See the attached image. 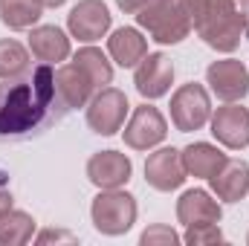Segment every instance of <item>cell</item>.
<instances>
[{
  "label": "cell",
  "instance_id": "1",
  "mask_svg": "<svg viewBox=\"0 0 249 246\" xmlns=\"http://www.w3.org/2000/svg\"><path fill=\"white\" fill-rule=\"evenodd\" d=\"M64 113L53 64H38L20 78H0V142L26 139Z\"/></svg>",
  "mask_w": 249,
  "mask_h": 246
},
{
  "label": "cell",
  "instance_id": "2",
  "mask_svg": "<svg viewBox=\"0 0 249 246\" xmlns=\"http://www.w3.org/2000/svg\"><path fill=\"white\" fill-rule=\"evenodd\" d=\"M249 23L238 9V0H212L206 15L194 26L200 41L206 47H212L214 53H223V55H232L241 47Z\"/></svg>",
  "mask_w": 249,
  "mask_h": 246
},
{
  "label": "cell",
  "instance_id": "3",
  "mask_svg": "<svg viewBox=\"0 0 249 246\" xmlns=\"http://www.w3.org/2000/svg\"><path fill=\"white\" fill-rule=\"evenodd\" d=\"M136 197L124 188H99L90 203V220L105 238H119L130 232L136 223Z\"/></svg>",
  "mask_w": 249,
  "mask_h": 246
},
{
  "label": "cell",
  "instance_id": "4",
  "mask_svg": "<svg viewBox=\"0 0 249 246\" xmlns=\"http://www.w3.org/2000/svg\"><path fill=\"white\" fill-rule=\"evenodd\" d=\"M171 124L180 130V133H191V130H203L209 119H212V96L203 84L197 81H188L180 84L174 93H171Z\"/></svg>",
  "mask_w": 249,
  "mask_h": 246
},
{
  "label": "cell",
  "instance_id": "5",
  "mask_svg": "<svg viewBox=\"0 0 249 246\" xmlns=\"http://www.w3.org/2000/svg\"><path fill=\"white\" fill-rule=\"evenodd\" d=\"M130 113L127 96L119 87H102L93 93V99L87 102V124L93 133L99 136H113L124 127V119Z\"/></svg>",
  "mask_w": 249,
  "mask_h": 246
},
{
  "label": "cell",
  "instance_id": "6",
  "mask_svg": "<svg viewBox=\"0 0 249 246\" xmlns=\"http://www.w3.org/2000/svg\"><path fill=\"white\" fill-rule=\"evenodd\" d=\"M165 136H168L165 116L160 113V107H154L148 102L133 107V113L122 130V139L130 151H154L165 142Z\"/></svg>",
  "mask_w": 249,
  "mask_h": 246
},
{
  "label": "cell",
  "instance_id": "7",
  "mask_svg": "<svg viewBox=\"0 0 249 246\" xmlns=\"http://www.w3.org/2000/svg\"><path fill=\"white\" fill-rule=\"evenodd\" d=\"M110 23H113V15L105 0H78L67 15V32L81 44L102 41L110 32Z\"/></svg>",
  "mask_w": 249,
  "mask_h": 246
},
{
  "label": "cell",
  "instance_id": "8",
  "mask_svg": "<svg viewBox=\"0 0 249 246\" xmlns=\"http://www.w3.org/2000/svg\"><path fill=\"white\" fill-rule=\"evenodd\" d=\"M209 93L220 102H244L249 93V67L238 58H220L206 67Z\"/></svg>",
  "mask_w": 249,
  "mask_h": 246
},
{
  "label": "cell",
  "instance_id": "9",
  "mask_svg": "<svg viewBox=\"0 0 249 246\" xmlns=\"http://www.w3.org/2000/svg\"><path fill=\"white\" fill-rule=\"evenodd\" d=\"M174 84V61L165 53H148L133 67V87L145 102L168 96Z\"/></svg>",
  "mask_w": 249,
  "mask_h": 246
},
{
  "label": "cell",
  "instance_id": "10",
  "mask_svg": "<svg viewBox=\"0 0 249 246\" xmlns=\"http://www.w3.org/2000/svg\"><path fill=\"white\" fill-rule=\"evenodd\" d=\"M212 136L226 151H244L249 148V110L238 102H223V107L212 110Z\"/></svg>",
  "mask_w": 249,
  "mask_h": 246
},
{
  "label": "cell",
  "instance_id": "11",
  "mask_svg": "<svg viewBox=\"0 0 249 246\" xmlns=\"http://www.w3.org/2000/svg\"><path fill=\"white\" fill-rule=\"evenodd\" d=\"M186 165L180 148H154L145 159V183L162 194L177 191L186 183Z\"/></svg>",
  "mask_w": 249,
  "mask_h": 246
},
{
  "label": "cell",
  "instance_id": "12",
  "mask_svg": "<svg viewBox=\"0 0 249 246\" xmlns=\"http://www.w3.org/2000/svg\"><path fill=\"white\" fill-rule=\"evenodd\" d=\"M133 174V162L122 151H96L87 159V180L96 188H124Z\"/></svg>",
  "mask_w": 249,
  "mask_h": 246
},
{
  "label": "cell",
  "instance_id": "13",
  "mask_svg": "<svg viewBox=\"0 0 249 246\" xmlns=\"http://www.w3.org/2000/svg\"><path fill=\"white\" fill-rule=\"evenodd\" d=\"M55 87H58V99L67 107V113L78 110V107H87V102L96 93V84L87 78V72L78 64H72V61L55 67Z\"/></svg>",
  "mask_w": 249,
  "mask_h": 246
},
{
  "label": "cell",
  "instance_id": "14",
  "mask_svg": "<svg viewBox=\"0 0 249 246\" xmlns=\"http://www.w3.org/2000/svg\"><path fill=\"white\" fill-rule=\"evenodd\" d=\"M223 206L220 200L206 188H188L177 200V220L183 226H200V223H220Z\"/></svg>",
  "mask_w": 249,
  "mask_h": 246
},
{
  "label": "cell",
  "instance_id": "15",
  "mask_svg": "<svg viewBox=\"0 0 249 246\" xmlns=\"http://www.w3.org/2000/svg\"><path fill=\"white\" fill-rule=\"evenodd\" d=\"M29 53L32 58L41 64H61L72 55V44H70V32H64L61 26L44 23V26H32L29 29Z\"/></svg>",
  "mask_w": 249,
  "mask_h": 246
},
{
  "label": "cell",
  "instance_id": "16",
  "mask_svg": "<svg viewBox=\"0 0 249 246\" xmlns=\"http://www.w3.org/2000/svg\"><path fill=\"white\" fill-rule=\"evenodd\" d=\"M209 191L220 203H241L249 194V162L226 159L214 177H209Z\"/></svg>",
  "mask_w": 249,
  "mask_h": 246
},
{
  "label": "cell",
  "instance_id": "17",
  "mask_svg": "<svg viewBox=\"0 0 249 246\" xmlns=\"http://www.w3.org/2000/svg\"><path fill=\"white\" fill-rule=\"evenodd\" d=\"M107 55L119 67L133 70L136 64L148 55V38L142 35L139 26H119L107 38Z\"/></svg>",
  "mask_w": 249,
  "mask_h": 246
},
{
  "label": "cell",
  "instance_id": "18",
  "mask_svg": "<svg viewBox=\"0 0 249 246\" xmlns=\"http://www.w3.org/2000/svg\"><path fill=\"white\" fill-rule=\"evenodd\" d=\"M183 165H186V174L194 180H209L220 171V165L229 159L220 145H212V142H191L183 151Z\"/></svg>",
  "mask_w": 249,
  "mask_h": 246
},
{
  "label": "cell",
  "instance_id": "19",
  "mask_svg": "<svg viewBox=\"0 0 249 246\" xmlns=\"http://www.w3.org/2000/svg\"><path fill=\"white\" fill-rule=\"evenodd\" d=\"M44 9V0H0V23L12 32H23L38 26Z\"/></svg>",
  "mask_w": 249,
  "mask_h": 246
},
{
  "label": "cell",
  "instance_id": "20",
  "mask_svg": "<svg viewBox=\"0 0 249 246\" xmlns=\"http://www.w3.org/2000/svg\"><path fill=\"white\" fill-rule=\"evenodd\" d=\"M194 26H191V20H188V15L183 12V6H180V0H177V6L148 32L151 35V41L154 44H160V47H174V44H183L188 38V32H191Z\"/></svg>",
  "mask_w": 249,
  "mask_h": 246
},
{
  "label": "cell",
  "instance_id": "21",
  "mask_svg": "<svg viewBox=\"0 0 249 246\" xmlns=\"http://www.w3.org/2000/svg\"><path fill=\"white\" fill-rule=\"evenodd\" d=\"M72 64H78V67L87 72V78L96 84V90H102V87H107V84L113 81V64H110V58H107L99 47H93V44L81 47V50L72 55Z\"/></svg>",
  "mask_w": 249,
  "mask_h": 246
},
{
  "label": "cell",
  "instance_id": "22",
  "mask_svg": "<svg viewBox=\"0 0 249 246\" xmlns=\"http://www.w3.org/2000/svg\"><path fill=\"white\" fill-rule=\"evenodd\" d=\"M35 238V217L29 211L12 209L0 217V246H26Z\"/></svg>",
  "mask_w": 249,
  "mask_h": 246
},
{
  "label": "cell",
  "instance_id": "23",
  "mask_svg": "<svg viewBox=\"0 0 249 246\" xmlns=\"http://www.w3.org/2000/svg\"><path fill=\"white\" fill-rule=\"evenodd\" d=\"M32 70V53L15 38H0V78H20Z\"/></svg>",
  "mask_w": 249,
  "mask_h": 246
},
{
  "label": "cell",
  "instance_id": "24",
  "mask_svg": "<svg viewBox=\"0 0 249 246\" xmlns=\"http://www.w3.org/2000/svg\"><path fill=\"white\" fill-rule=\"evenodd\" d=\"M174 6H177V0H145V3L139 6V12L133 15V18H136V26L145 29V32H151Z\"/></svg>",
  "mask_w": 249,
  "mask_h": 246
},
{
  "label": "cell",
  "instance_id": "25",
  "mask_svg": "<svg viewBox=\"0 0 249 246\" xmlns=\"http://www.w3.org/2000/svg\"><path fill=\"white\" fill-rule=\"evenodd\" d=\"M183 244L188 246H206V244H223V232L217 223H200V226H186Z\"/></svg>",
  "mask_w": 249,
  "mask_h": 246
},
{
  "label": "cell",
  "instance_id": "26",
  "mask_svg": "<svg viewBox=\"0 0 249 246\" xmlns=\"http://www.w3.org/2000/svg\"><path fill=\"white\" fill-rule=\"evenodd\" d=\"M183 241L168 223H154L139 235V246H177Z\"/></svg>",
  "mask_w": 249,
  "mask_h": 246
},
{
  "label": "cell",
  "instance_id": "27",
  "mask_svg": "<svg viewBox=\"0 0 249 246\" xmlns=\"http://www.w3.org/2000/svg\"><path fill=\"white\" fill-rule=\"evenodd\" d=\"M35 244H78V238L72 235V232H67V229H44V232H38L35 238H32Z\"/></svg>",
  "mask_w": 249,
  "mask_h": 246
},
{
  "label": "cell",
  "instance_id": "28",
  "mask_svg": "<svg viewBox=\"0 0 249 246\" xmlns=\"http://www.w3.org/2000/svg\"><path fill=\"white\" fill-rule=\"evenodd\" d=\"M209 3H212V0H180L183 12H186V15H188V20H191V26H197V23H200V18L206 15Z\"/></svg>",
  "mask_w": 249,
  "mask_h": 246
},
{
  "label": "cell",
  "instance_id": "29",
  "mask_svg": "<svg viewBox=\"0 0 249 246\" xmlns=\"http://www.w3.org/2000/svg\"><path fill=\"white\" fill-rule=\"evenodd\" d=\"M12 209H15V197H12V191L0 188V217H3V214H9Z\"/></svg>",
  "mask_w": 249,
  "mask_h": 246
},
{
  "label": "cell",
  "instance_id": "30",
  "mask_svg": "<svg viewBox=\"0 0 249 246\" xmlns=\"http://www.w3.org/2000/svg\"><path fill=\"white\" fill-rule=\"evenodd\" d=\"M145 0H116V6L122 9L124 15H136L139 12V6H142Z\"/></svg>",
  "mask_w": 249,
  "mask_h": 246
},
{
  "label": "cell",
  "instance_id": "31",
  "mask_svg": "<svg viewBox=\"0 0 249 246\" xmlns=\"http://www.w3.org/2000/svg\"><path fill=\"white\" fill-rule=\"evenodd\" d=\"M238 9H241V15L247 18V23H249V0H238Z\"/></svg>",
  "mask_w": 249,
  "mask_h": 246
},
{
  "label": "cell",
  "instance_id": "32",
  "mask_svg": "<svg viewBox=\"0 0 249 246\" xmlns=\"http://www.w3.org/2000/svg\"><path fill=\"white\" fill-rule=\"evenodd\" d=\"M64 3H67V0H44L47 9H58V6H64Z\"/></svg>",
  "mask_w": 249,
  "mask_h": 246
},
{
  "label": "cell",
  "instance_id": "33",
  "mask_svg": "<svg viewBox=\"0 0 249 246\" xmlns=\"http://www.w3.org/2000/svg\"><path fill=\"white\" fill-rule=\"evenodd\" d=\"M247 244H249V235H247Z\"/></svg>",
  "mask_w": 249,
  "mask_h": 246
}]
</instances>
